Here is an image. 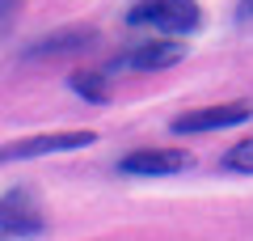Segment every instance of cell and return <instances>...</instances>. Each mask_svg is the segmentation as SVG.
I'll return each instance as SVG.
<instances>
[{"label": "cell", "mask_w": 253, "mask_h": 241, "mask_svg": "<svg viewBox=\"0 0 253 241\" xmlns=\"http://www.w3.org/2000/svg\"><path fill=\"white\" fill-rule=\"evenodd\" d=\"M126 21H131V26L152 21V26L165 30V34H190V30H199L203 9L194 4V0H139L135 9L126 13Z\"/></svg>", "instance_id": "obj_1"}, {"label": "cell", "mask_w": 253, "mask_h": 241, "mask_svg": "<svg viewBox=\"0 0 253 241\" xmlns=\"http://www.w3.org/2000/svg\"><path fill=\"white\" fill-rule=\"evenodd\" d=\"M190 165H194V157L186 148H135L118 161V170L135 174V178H165V174L190 170Z\"/></svg>", "instance_id": "obj_2"}, {"label": "cell", "mask_w": 253, "mask_h": 241, "mask_svg": "<svg viewBox=\"0 0 253 241\" xmlns=\"http://www.w3.org/2000/svg\"><path fill=\"white\" fill-rule=\"evenodd\" d=\"M97 144V131H51V135H30L9 148H0V161H26V157H46V152H72Z\"/></svg>", "instance_id": "obj_3"}, {"label": "cell", "mask_w": 253, "mask_h": 241, "mask_svg": "<svg viewBox=\"0 0 253 241\" xmlns=\"http://www.w3.org/2000/svg\"><path fill=\"white\" fill-rule=\"evenodd\" d=\"M253 115V102H224V106H203V110H190V115L173 119V131L177 135H194V131H219V127H232L245 123Z\"/></svg>", "instance_id": "obj_4"}, {"label": "cell", "mask_w": 253, "mask_h": 241, "mask_svg": "<svg viewBox=\"0 0 253 241\" xmlns=\"http://www.w3.org/2000/svg\"><path fill=\"white\" fill-rule=\"evenodd\" d=\"M42 212H38L34 195L30 190H9V195L0 199V233H13V237H34L42 233Z\"/></svg>", "instance_id": "obj_5"}, {"label": "cell", "mask_w": 253, "mask_h": 241, "mask_svg": "<svg viewBox=\"0 0 253 241\" xmlns=\"http://www.w3.org/2000/svg\"><path fill=\"white\" fill-rule=\"evenodd\" d=\"M186 60V43H173V38H152V43H139L135 51L123 60V68H139V72H156V68H173V63Z\"/></svg>", "instance_id": "obj_6"}, {"label": "cell", "mask_w": 253, "mask_h": 241, "mask_svg": "<svg viewBox=\"0 0 253 241\" xmlns=\"http://www.w3.org/2000/svg\"><path fill=\"white\" fill-rule=\"evenodd\" d=\"M93 38H97V30L93 26H68V30H55V34L38 38V47L30 55H63V51H81V47H89Z\"/></svg>", "instance_id": "obj_7"}, {"label": "cell", "mask_w": 253, "mask_h": 241, "mask_svg": "<svg viewBox=\"0 0 253 241\" xmlns=\"http://www.w3.org/2000/svg\"><path fill=\"white\" fill-rule=\"evenodd\" d=\"M72 89L81 93L84 102H110L114 98L110 76H101V72H72Z\"/></svg>", "instance_id": "obj_8"}, {"label": "cell", "mask_w": 253, "mask_h": 241, "mask_svg": "<svg viewBox=\"0 0 253 241\" xmlns=\"http://www.w3.org/2000/svg\"><path fill=\"white\" fill-rule=\"evenodd\" d=\"M219 165H224V170H232V174H253V140L232 144V148L219 157Z\"/></svg>", "instance_id": "obj_9"}, {"label": "cell", "mask_w": 253, "mask_h": 241, "mask_svg": "<svg viewBox=\"0 0 253 241\" xmlns=\"http://www.w3.org/2000/svg\"><path fill=\"white\" fill-rule=\"evenodd\" d=\"M17 4H21V0H0V34L13 26V17H17Z\"/></svg>", "instance_id": "obj_10"}, {"label": "cell", "mask_w": 253, "mask_h": 241, "mask_svg": "<svg viewBox=\"0 0 253 241\" xmlns=\"http://www.w3.org/2000/svg\"><path fill=\"white\" fill-rule=\"evenodd\" d=\"M241 17H253V0H241Z\"/></svg>", "instance_id": "obj_11"}]
</instances>
